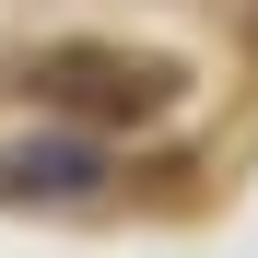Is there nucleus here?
<instances>
[{
  "mask_svg": "<svg viewBox=\"0 0 258 258\" xmlns=\"http://www.w3.org/2000/svg\"><path fill=\"white\" fill-rule=\"evenodd\" d=\"M94 188H106V153L94 141H35V153L0 164V200H94Z\"/></svg>",
  "mask_w": 258,
  "mask_h": 258,
  "instance_id": "2",
  "label": "nucleus"
},
{
  "mask_svg": "<svg viewBox=\"0 0 258 258\" xmlns=\"http://www.w3.org/2000/svg\"><path fill=\"white\" fill-rule=\"evenodd\" d=\"M12 82L71 129H141L176 106V59H141V47H35Z\"/></svg>",
  "mask_w": 258,
  "mask_h": 258,
  "instance_id": "1",
  "label": "nucleus"
},
{
  "mask_svg": "<svg viewBox=\"0 0 258 258\" xmlns=\"http://www.w3.org/2000/svg\"><path fill=\"white\" fill-rule=\"evenodd\" d=\"M246 59H258V0H246Z\"/></svg>",
  "mask_w": 258,
  "mask_h": 258,
  "instance_id": "3",
  "label": "nucleus"
}]
</instances>
